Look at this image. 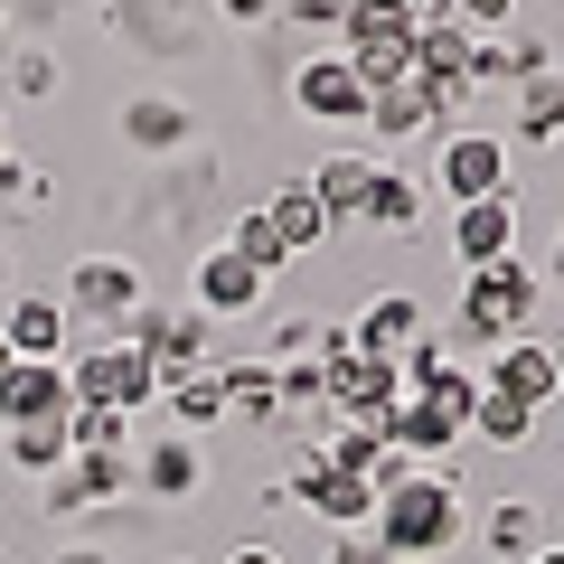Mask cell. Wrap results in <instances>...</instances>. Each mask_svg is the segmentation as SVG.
Wrapping results in <instances>:
<instances>
[{"label":"cell","mask_w":564,"mask_h":564,"mask_svg":"<svg viewBox=\"0 0 564 564\" xmlns=\"http://www.w3.org/2000/svg\"><path fill=\"white\" fill-rule=\"evenodd\" d=\"M423 122H443V104H433V85H423V76H404V85H377V95H367V132L404 141V132H423Z\"/></svg>","instance_id":"cell-23"},{"label":"cell","mask_w":564,"mask_h":564,"mask_svg":"<svg viewBox=\"0 0 564 564\" xmlns=\"http://www.w3.org/2000/svg\"><path fill=\"white\" fill-rule=\"evenodd\" d=\"M292 508H311L329 536H339V527H377V489H367L358 470H329V452H321V470L302 480V499H292Z\"/></svg>","instance_id":"cell-19"},{"label":"cell","mask_w":564,"mask_h":564,"mask_svg":"<svg viewBox=\"0 0 564 564\" xmlns=\"http://www.w3.org/2000/svg\"><path fill=\"white\" fill-rule=\"evenodd\" d=\"M0 339H10V358H66L76 321H66V302H47V292H10V302H0Z\"/></svg>","instance_id":"cell-16"},{"label":"cell","mask_w":564,"mask_h":564,"mask_svg":"<svg viewBox=\"0 0 564 564\" xmlns=\"http://www.w3.org/2000/svg\"><path fill=\"white\" fill-rule=\"evenodd\" d=\"M10 367H20V358H10V339H0V377H10Z\"/></svg>","instance_id":"cell-46"},{"label":"cell","mask_w":564,"mask_h":564,"mask_svg":"<svg viewBox=\"0 0 564 564\" xmlns=\"http://www.w3.org/2000/svg\"><path fill=\"white\" fill-rule=\"evenodd\" d=\"M518 141H564V66L518 85Z\"/></svg>","instance_id":"cell-29"},{"label":"cell","mask_w":564,"mask_h":564,"mask_svg":"<svg viewBox=\"0 0 564 564\" xmlns=\"http://www.w3.org/2000/svg\"><path fill=\"white\" fill-rule=\"evenodd\" d=\"M76 414V386H66V358H20L0 377V433L20 423H66Z\"/></svg>","instance_id":"cell-10"},{"label":"cell","mask_w":564,"mask_h":564,"mask_svg":"<svg viewBox=\"0 0 564 564\" xmlns=\"http://www.w3.org/2000/svg\"><path fill=\"white\" fill-rule=\"evenodd\" d=\"M545 282H555V292H564V226H555V263H545Z\"/></svg>","instance_id":"cell-43"},{"label":"cell","mask_w":564,"mask_h":564,"mask_svg":"<svg viewBox=\"0 0 564 564\" xmlns=\"http://www.w3.org/2000/svg\"><path fill=\"white\" fill-rule=\"evenodd\" d=\"M113 339H132L141 358L161 367V377H188V367H207V358H217V321H207L198 302H188V311H161V302H141L132 321L113 329Z\"/></svg>","instance_id":"cell-5"},{"label":"cell","mask_w":564,"mask_h":564,"mask_svg":"<svg viewBox=\"0 0 564 564\" xmlns=\"http://www.w3.org/2000/svg\"><path fill=\"white\" fill-rule=\"evenodd\" d=\"M66 321H85V329H104V339H113L122 321H132L141 302H151V282H141V263L132 254H85L76 273H66Z\"/></svg>","instance_id":"cell-4"},{"label":"cell","mask_w":564,"mask_h":564,"mask_svg":"<svg viewBox=\"0 0 564 564\" xmlns=\"http://www.w3.org/2000/svg\"><path fill=\"white\" fill-rule=\"evenodd\" d=\"M66 452H132V414H113V404H76V414H66Z\"/></svg>","instance_id":"cell-30"},{"label":"cell","mask_w":564,"mask_h":564,"mask_svg":"<svg viewBox=\"0 0 564 564\" xmlns=\"http://www.w3.org/2000/svg\"><path fill=\"white\" fill-rule=\"evenodd\" d=\"M292 104H302L311 122H367V85H358V66L329 47V57H311L302 76H292Z\"/></svg>","instance_id":"cell-15"},{"label":"cell","mask_w":564,"mask_h":564,"mask_svg":"<svg viewBox=\"0 0 564 564\" xmlns=\"http://www.w3.org/2000/svg\"><path fill=\"white\" fill-rule=\"evenodd\" d=\"M508 20H518V0H462V29H499L508 39Z\"/></svg>","instance_id":"cell-37"},{"label":"cell","mask_w":564,"mask_h":564,"mask_svg":"<svg viewBox=\"0 0 564 564\" xmlns=\"http://www.w3.org/2000/svg\"><path fill=\"white\" fill-rule=\"evenodd\" d=\"M66 386H76V404H113V414H141V404H161V367L141 358L132 339L66 348Z\"/></svg>","instance_id":"cell-3"},{"label":"cell","mask_w":564,"mask_h":564,"mask_svg":"<svg viewBox=\"0 0 564 564\" xmlns=\"http://www.w3.org/2000/svg\"><path fill=\"white\" fill-rule=\"evenodd\" d=\"M367 536L386 545V564H443L452 545L470 536L462 480H452V470H414L404 489H386V499H377V527H367Z\"/></svg>","instance_id":"cell-1"},{"label":"cell","mask_w":564,"mask_h":564,"mask_svg":"<svg viewBox=\"0 0 564 564\" xmlns=\"http://www.w3.org/2000/svg\"><path fill=\"white\" fill-rule=\"evenodd\" d=\"M348 66H358V85L377 95V85H404L414 76V20H377V10H348Z\"/></svg>","instance_id":"cell-11"},{"label":"cell","mask_w":564,"mask_h":564,"mask_svg":"<svg viewBox=\"0 0 564 564\" xmlns=\"http://www.w3.org/2000/svg\"><path fill=\"white\" fill-rule=\"evenodd\" d=\"M226 245H236V254H245V263H254V273H263V282H273V273H282V263H292V245H282V236H273V217H263V207H245V217H236V236H226Z\"/></svg>","instance_id":"cell-32"},{"label":"cell","mask_w":564,"mask_h":564,"mask_svg":"<svg viewBox=\"0 0 564 564\" xmlns=\"http://www.w3.org/2000/svg\"><path fill=\"white\" fill-rule=\"evenodd\" d=\"M480 386H489V395H508V404H527V414H545V404L564 395V358L527 329V339H499V348H489Z\"/></svg>","instance_id":"cell-6"},{"label":"cell","mask_w":564,"mask_h":564,"mask_svg":"<svg viewBox=\"0 0 564 564\" xmlns=\"http://www.w3.org/2000/svg\"><path fill=\"white\" fill-rule=\"evenodd\" d=\"M217 377H226V414H236V423H282L273 358H217Z\"/></svg>","instance_id":"cell-22"},{"label":"cell","mask_w":564,"mask_h":564,"mask_svg":"<svg viewBox=\"0 0 564 564\" xmlns=\"http://www.w3.org/2000/svg\"><path fill=\"white\" fill-rule=\"evenodd\" d=\"M404 20H414V29H443V20H462V0H404Z\"/></svg>","instance_id":"cell-38"},{"label":"cell","mask_w":564,"mask_h":564,"mask_svg":"<svg viewBox=\"0 0 564 564\" xmlns=\"http://www.w3.org/2000/svg\"><path fill=\"white\" fill-rule=\"evenodd\" d=\"M452 254L480 273V263H508L518 254V198H470L452 207Z\"/></svg>","instance_id":"cell-17"},{"label":"cell","mask_w":564,"mask_h":564,"mask_svg":"<svg viewBox=\"0 0 564 564\" xmlns=\"http://www.w3.org/2000/svg\"><path fill=\"white\" fill-rule=\"evenodd\" d=\"M536 302H545V282H536V263H480V273L462 282V339L470 348H499V339H527V321H536Z\"/></svg>","instance_id":"cell-2"},{"label":"cell","mask_w":564,"mask_h":564,"mask_svg":"<svg viewBox=\"0 0 564 564\" xmlns=\"http://www.w3.org/2000/svg\"><path fill=\"white\" fill-rule=\"evenodd\" d=\"M226 564H282V545H236Z\"/></svg>","instance_id":"cell-40"},{"label":"cell","mask_w":564,"mask_h":564,"mask_svg":"<svg viewBox=\"0 0 564 564\" xmlns=\"http://www.w3.org/2000/svg\"><path fill=\"white\" fill-rule=\"evenodd\" d=\"M198 489H207V452L188 443V433H141L132 443V499L180 508V499H198Z\"/></svg>","instance_id":"cell-7"},{"label":"cell","mask_w":564,"mask_h":564,"mask_svg":"<svg viewBox=\"0 0 564 564\" xmlns=\"http://www.w3.org/2000/svg\"><path fill=\"white\" fill-rule=\"evenodd\" d=\"M10 85H20V95H57V47H20V57H10Z\"/></svg>","instance_id":"cell-34"},{"label":"cell","mask_w":564,"mask_h":564,"mask_svg":"<svg viewBox=\"0 0 564 564\" xmlns=\"http://www.w3.org/2000/svg\"><path fill=\"white\" fill-rule=\"evenodd\" d=\"M348 10H377V20H404V0H348Z\"/></svg>","instance_id":"cell-41"},{"label":"cell","mask_w":564,"mask_h":564,"mask_svg":"<svg viewBox=\"0 0 564 564\" xmlns=\"http://www.w3.org/2000/svg\"><path fill=\"white\" fill-rule=\"evenodd\" d=\"M263 217H273V236L292 245V254H311V245H329V236H339V226H329V207L311 198L302 180H292V188H273V198H263Z\"/></svg>","instance_id":"cell-24"},{"label":"cell","mask_w":564,"mask_h":564,"mask_svg":"<svg viewBox=\"0 0 564 564\" xmlns=\"http://www.w3.org/2000/svg\"><path fill=\"white\" fill-rule=\"evenodd\" d=\"M414 395L433 404V414H443V423H462V433H470V414H480V367H462V358H443V367H433V377L414 386Z\"/></svg>","instance_id":"cell-26"},{"label":"cell","mask_w":564,"mask_h":564,"mask_svg":"<svg viewBox=\"0 0 564 564\" xmlns=\"http://www.w3.org/2000/svg\"><path fill=\"white\" fill-rule=\"evenodd\" d=\"M433 180H443L452 207H470V198H508V141H499V132H452V141H443V161H433Z\"/></svg>","instance_id":"cell-12"},{"label":"cell","mask_w":564,"mask_h":564,"mask_svg":"<svg viewBox=\"0 0 564 564\" xmlns=\"http://www.w3.org/2000/svg\"><path fill=\"white\" fill-rule=\"evenodd\" d=\"M161 564H188V555H161Z\"/></svg>","instance_id":"cell-48"},{"label":"cell","mask_w":564,"mask_h":564,"mask_svg":"<svg viewBox=\"0 0 564 564\" xmlns=\"http://www.w3.org/2000/svg\"><path fill=\"white\" fill-rule=\"evenodd\" d=\"M321 564H386V545L367 536V527H339V536L321 545Z\"/></svg>","instance_id":"cell-35"},{"label":"cell","mask_w":564,"mask_h":564,"mask_svg":"<svg viewBox=\"0 0 564 564\" xmlns=\"http://www.w3.org/2000/svg\"><path fill=\"white\" fill-rule=\"evenodd\" d=\"M480 545H489V564H527L545 545V527H536V499H499L480 518Z\"/></svg>","instance_id":"cell-25"},{"label":"cell","mask_w":564,"mask_h":564,"mask_svg":"<svg viewBox=\"0 0 564 564\" xmlns=\"http://www.w3.org/2000/svg\"><path fill=\"white\" fill-rule=\"evenodd\" d=\"M0 302H10V245H0Z\"/></svg>","instance_id":"cell-45"},{"label":"cell","mask_w":564,"mask_h":564,"mask_svg":"<svg viewBox=\"0 0 564 564\" xmlns=\"http://www.w3.org/2000/svg\"><path fill=\"white\" fill-rule=\"evenodd\" d=\"M404 404V367H386V358H329V423H377L386 433V414Z\"/></svg>","instance_id":"cell-8"},{"label":"cell","mask_w":564,"mask_h":564,"mask_svg":"<svg viewBox=\"0 0 564 564\" xmlns=\"http://www.w3.org/2000/svg\"><path fill=\"white\" fill-rule=\"evenodd\" d=\"M321 452H329V470H358V480H367V470L386 462V433H377V423H329Z\"/></svg>","instance_id":"cell-31"},{"label":"cell","mask_w":564,"mask_h":564,"mask_svg":"<svg viewBox=\"0 0 564 564\" xmlns=\"http://www.w3.org/2000/svg\"><path fill=\"white\" fill-rule=\"evenodd\" d=\"M292 20H311V29H329V20H348V0H292Z\"/></svg>","instance_id":"cell-39"},{"label":"cell","mask_w":564,"mask_h":564,"mask_svg":"<svg viewBox=\"0 0 564 564\" xmlns=\"http://www.w3.org/2000/svg\"><path fill=\"white\" fill-rule=\"evenodd\" d=\"M527 564H564V545H536V555H527Z\"/></svg>","instance_id":"cell-44"},{"label":"cell","mask_w":564,"mask_h":564,"mask_svg":"<svg viewBox=\"0 0 564 564\" xmlns=\"http://www.w3.org/2000/svg\"><path fill=\"white\" fill-rule=\"evenodd\" d=\"M423 329H433V321H423V302H414V292H377V302H367L358 321H348V339H358V358L404 367V358L423 348Z\"/></svg>","instance_id":"cell-14"},{"label":"cell","mask_w":564,"mask_h":564,"mask_svg":"<svg viewBox=\"0 0 564 564\" xmlns=\"http://www.w3.org/2000/svg\"><path fill=\"white\" fill-rule=\"evenodd\" d=\"M39 489H47L57 518H76V508H113V499H132V452H66V470L39 480Z\"/></svg>","instance_id":"cell-13"},{"label":"cell","mask_w":564,"mask_h":564,"mask_svg":"<svg viewBox=\"0 0 564 564\" xmlns=\"http://www.w3.org/2000/svg\"><path fill=\"white\" fill-rule=\"evenodd\" d=\"M0 161H10V122H0Z\"/></svg>","instance_id":"cell-47"},{"label":"cell","mask_w":564,"mask_h":564,"mask_svg":"<svg viewBox=\"0 0 564 564\" xmlns=\"http://www.w3.org/2000/svg\"><path fill=\"white\" fill-rule=\"evenodd\" d=\"M263 292H273V282H263L236 245H207V254L188 263V302H198L207 321H245V311H263Z\"/></svg>","instance_id":"cell-9"},{"label":"cell","mask_w":564,"mask_h":564,"mask_svg":"<svg viewBox=\"0 0 564 564\" xmlns=\"http://www.w3.org/2000/svg\"><path fill=\"white\" fill-rule=\"evenodd\" d=\"M161 414H170V433H217V423H236L226 414V377H217V358L207 367H188V377H161Z\"/></svg>","instance_id":"cell-18"},{"label":"cell","mask_w":564,"mask_h":564,"mask_svg":"<svg viewBox=\"0 0 564 564\" xmlns=\"http://www.w3.org/2000/svg\"><path fill=\"white\" fill-rule=\"evenodd\" d=\"M57 564H113V555H95V545H66V555Z\"/></svg>","instance_id":"cell-42"},{"label":"cell","mask_w":564,"mask_h":564,"mask_svg":"<svg viewBox=\"0 0 564 564\" xmlns=\"http://www.w3.org/2000/svg\"><path fill=\"white\" fill-rule=\"evenodd\" d=\"M0 198H10V207H39V198H47V180H39L29 161H0Z\"/></svg>","instance_id":"cell-36"},{"label":"cell","mask_w":564,"mask_h":564,"mask_svg":"<svg viewBox=\"0 0 564 564\" xmlns=\"http://www.w3.org/2000/svg\"><path fill=\"white\" fill-rule=\"evenodd\" d=\"M358 217H367V226H386V236H404V226H423V188L404 180V170H377Z\"/></svg>","instance_id":"cell-27"},{"label":"cell","mask_w":564,"mask_h":564,"mask_svg":"<svg viewBox=\"0 0 564 564\" xmlns=\"http://www.w3.org/2000/svg\"><path fill=\"white\" fill-rule=\"evenodd\" d=\"M367 180H377V161H358V151H321L302 188H311V198L329 207V226H348V217L367 207Z\"/></svg>","instance_id":"cell-21"},{"label":"cell","mask_w":564,"mask_h":564,"mask_svg":"<svg viewBox=\"0 0 564 564\" xmlns=\"http://www.w3.org/2000/svg\"><path fill=\"white\" fill-rule=\"evenodd\" d=\"M470 433H480V443H499V452H518L527 433H536V414H527V404H508V395H489V386H480V414H470Z\"/></svg>","instance_id":"cell-33"},{"label":"cell","mask_w":564,"mask_h":564,"mask_svg":"<svg viewBox=\"0 0 564 564\" xmlns=\"http://www.w3.org/2000/svg\"><path fill=\"white\" fill-rule=\"evenodd\" d=\"M0 452H10V470H29V480H57L66 470V423H20V433H0Z\"/></svg>","instance_id":"cell-28"},{"label":"cell","mask_w":564,"mask_h":564,"mask_svg":"<svg viewBox=\"0 0 564 564\" xmlns=\"http://www.w3.org/2000/svg\"><path fill=\"white\" fill-rule=\"evenodd\" d=\"M122 141H132V151H188V141H198V113H188L180 95H132L122 104Z\"/></svg>","instance_id":"cell-20"},{"label":"cell","mask_w":564,"mask_h":564,"mask_svg":"<svg viewBox=\"0 0 564 564\" xmlns=\"http://www.w3.org/2000/svg\"><path fill=\"white\" fill-rule=\"evenodd\" d=\"M0 20H10V0H0Z\"/></svg>","instance_id":"cell-49"}]
</instances>
